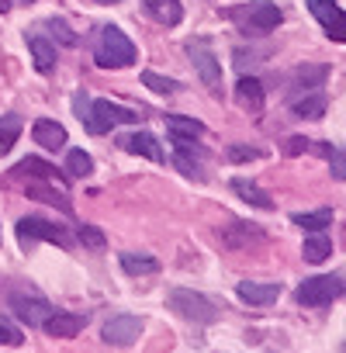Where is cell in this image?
<instances>
[{
    "mask_svg": "<svg viewBox=\"0 0 346 353\" xmlns=\"http://www.w3.org/2000/svg\"><path fill=\"white\" fill-rule=\"evenodd\" d=\"M94 63L101 70H121V66H132L135 63V46L132 39L121 32V28H104L101 32V42L94 49Z\"/></svg>",
    "mask_w": 346,
    "mask_h": 353,
    "instance_id": "obj_1",
    "label": "cell"
},
{
    "mask_svg": "<svg viewBox=\"0 0 346 353\" xmlns=\"http://www.w3.org/2000/svg\"><path fill=\"white\" fill-rule=\"evenodd\" d=\"M166 305H170V312H177L181 319L198 322V325H212V322H218V308H215V301H208L205 294L187 291V288H173V291L166 294Z\"/></svg>",
    "mask_w": 346,
    "mask_h": 353,
    "instance_id": "obj_2",
    "label": "cell"
},
{
    "mask_svg": "<svg viewBox=\"0 0 346 353\" xmlns=\"http://www.w3.org/2000/svg\"><path fill=\"white\" fill-rule=\"evenodd\" d=\"M229 18L239 21L246 32H274L284 21L281 8L270 4V0H250V4H239V8L229 11Z\"/></svg>",
    "mask_w": 346,
    "mask_h": 353,
    "instance_id": "obj_3",
    "label": "cell"
},
{
    "mask_svg": "<svg viewBox=\"0 0 346 353\" xmlns=\"http://www.w3.org/2000/svg\"><path fill=\"white\" fill-rule=\"evenodd\" d=\"M343 294H346V284H343V277H336V274L308 277V281H301V284H298V291H294V298H298L301 305H308V308L332 305V301H336V298H343Z\"/></svg>",
    "mask_w": 346,
    "mask_h": 353,
    "instance_id": "obj_4",
    "label": "cell"
},
{
    "mask_svg": "<svg viewBox=\"0 0 346 353\" xmlns=\"http://www.w3.org/2000/svg\"><path fill=\"white\" fill-rule=\"evenodd\" d=\"M39 239L56 243V246H63V250H73V236H70L63 225L45 222V219H35V215L21 219V222H18V243H21V250H32Z\"/></svg>",
    "mask_w": 346,
    "mask_h": 353,
    "instance_id": "obj_5",
    "label": "cell"
},
{
    "mask_svg": "<svg viewBox=\"0 0 346 353\" xmlns=\"http://www.w3.org/2000/svg\"><path fill=\"white\" fill-rule=\"evenodd\" d=\"M187 56H191L198 77L205 80V87H208L215 97H222V63H218V56L212 52V42H208V39H194V42L187 46Z\"/></svg>",
    "mask_w": 346,
    "mask_h": 353,
    "instance_id": "obj_6",
    "label": "cell"
},
{
    "mask_svg": "<svg viewBox=\"0 0 346 353\" xmlns=\"http://www.w3.org/2000/svg\"><path fill=\"white\" fill-rule=\"evenodd\" d=\"M135 121H139V111L132 108H121L114 101H90V125H87L90 135H104L111 125H135Z\"/></svg>",
    "mask_w": 346,
    "mask_h": 353,
    "instance_id": "obj_7",
    "label": "cell"
},
{
    "mask_svg": "<svg viewBox=\"0 0 346 353\" xmlns=\"http://www.w3.org/2000/svg\"><path fill=\"white\" fill-rule=\"evenodd\" d=\"M139 336H142V319L139 315H128V312L111 315L104 322V329H101V339L108 346H132V343H139Z\"/></svg>",
    "mask_w": 346,
    "mask_h": 353,
    "instance_id": "obj_8",
    "label": "cell"
},
{
    "mask_svg": "<svg viewBox=\"0 0 346 353\" xmlns=\"http://www.w3.org/2000/svg\"><path fill=\"white\" fill-rule=\"evenodd\" d=\"M308 11L325 28V35L332 42H346V11L336 4V0H308Z\"/></svg>",
    "mask_w": 346,
    "mask_h": 353,
    "instance_id": "obj_9",
    "label": "cell"
},
{
    "mask_svg": "<svg viewBox=\"0 0 346 353\" xmlns=\"http://www.w3.org/2000/svg\"><path fill=\"white\" fill-rule=\"evenodd\" d=\"M11 308L18 312V319L21 322H28V325H42L56 308L42 298V294H35V291H11Z\"/></svg>",
    "mask_w": 346,
    "mask_h": 353,
    "instance_id": "obj_10",
    "label": "cell"
},
{
    "mask_svg": "<svg viewBox=\"0 0 346 353\" xmlns=\"http://www.w3.org/2000/svg\"><path fill=\"white\" fill-rule=\"evenodd\" d=\"M83 325H87V315H83V312H52V315L42 322V329H45L52 339H73L77 332H83Z\"/></svg>",
    "mask_w": 346,
    "mask_h": 353,
    "instance_id": "obj_11",
    "label": "cell"
},
{
    "mask_svg": "<svg viewBox=\"0 0 346 353\" xmlns=\"http://www.w3.org/2000/svg\"><path fill=\"white\" fill-rule=\"evenodd\" d=\"M281 284L277 281H243L239 288H236V294L246 301V305H256V308H263V305H274L277 298H281Z\"/></svg>",
    "mask_w": 346,
    "mask_h": 353,
    "instance_id": "obj_12",
    "label": "cell"
},
{
    "mask_svg": "<svg viewBox=\"0 0 346 353\" xmlns=\"http://www.w3.org/2000/svg\"><path fill=\"white\" fill-rule=\"evenodd\" d=\"M32 139H35L42 149L59 152V149L66 145V128H63L59 121H52V118H39V121H35V128H32Z\"/></svg>",
    "mask_w": 346,
    "mask_h": 353,
    "instance_id": "obj_13",
    "label": "cell"
},
{
    "mask_svg": "<svg viewBox=\"0 0 346 353\" xmlns=\"http://www.w3.org/2000/svg\"><path fill=\"white\" fill-rule=\"evenodd\" d=\"M121 145H125L132 156H145V159H152V163H163V159H166V156H163V149H159V142H156V135H149V132L125 135V139H121Z\"/></svg>",
    "mask_w": 346,
    "mask_h": 353,
    "instance_id": "obj_14",
    "label": "cell"
},
{
    "mask_svg": "<svg viewBox=\"0 0 346 353\" xmlns=\"http://www.w3.org/2000/svg\"><path fill=\"white\" fill-rule=\"evenodd\" d=\"M145 14L152 18V21H159V25H181V18H184V8H181V0H145Z\"/></svg>",
    "mask_w": 346,
    "mask_h": 353,
    "instance_id": "obj_15",
    "label": "cell"
},
{
    "mask_svg": "<svg viewBox=\"0 0 346 353\" xmlns=\"http://www.w3.org/2000/svg\"><path fill=\"white\" fill-rule=\"evenodd\" d=\"M28 52H32L39 73H52L56 70V46L45 35H28Z\"/></svg>",
    "mask_w": 346,
    "mask_h": 353,
    "instance_id": "obj_16",
    "label": "cell"
},
{
    "mask_svg": "<svg viewBox=\"0 0 346 353\" xmlns=\"http://www.w3.org/2000/svg\"><path fill=\"white\" fill-rule=\"evenodd\" d=\"M263 83L256 80V77H243L239 83H236V101H239V108H246V111H260L263 108Z\"/></svg>",
    "mask_w": 346,
    "mask_h": 353,
    "instance_id": "obj_17",
    "label": "cell"
},
{
    "mask_svg": "<svg viewBox=\"0 0 346 353\" xmlns=\"http://www.w3.org/2000/svg\"><path fill=\"white\" fill-rule=\"evenodd\" d=\"M325 108H329V97H325L322 90H315V94H305V97L291 101V111H294L298 118H322V114H325Z\"/></svg>",
    "mask_w": 346,
    "mask_h": 353,
    "instance_id": "obj_18",
    "label": "cell"
},
{
    "mask_svg": "<svg viewBox=\"0 0 346 353\" xmlns=\"http://www.w3.org/2000/svg\"><path fill=\"white\" fill-rule=\"evenodd\" d=\"M325 77H329V66H298L291 83H294V90H318L325 83Z\"/></svg>",
    "mask_w": 346,
    "mask_h": 353,
    "instance_id": "obj_19",
    "label": "cell"
},
{
    "mask_svg": "<svg viewBox=\"0 0 346 353\" xmlns=\"http://www.w3.org/2000/svg\"><path fill=\"white\" fill-rule=\"evenodd\" d=\"M121 270L132 274V277H145V274H156L159 270V260L156 256H145V253H121Z\"/></svg>",
    "mask_w": 346,
    "mask_h": 353,
    "instance_id": "obj_20",
    "label": "cell"
},
{
    "mask_svg": "<svg viewBox=\"0 0 346 353\" xmlns=\"http://www.w3.org/2000/svg\"><path fill=\"white\" fill-rule=\"evenodd\" d=\"M232 191L243 198V201H250L253 208H263V212H270L274 208V201H270V194H263L253 181H243V176H239V181H232Z\"/></svg>",
    "mask_w": 346,
    "mask_h": 353,
    "instance_id": "obj_21",
    "label": "cell"
},
{
    "mask_svg": "<svg viewBox=\"0 0 346 353\" xmlns=\"http://www.w3.org/2000/svg\"><path fill=\"white\" fill-rule=\"evenodd\" d=\"M301 256H305L308 263H322V260H329V256H332V243H329V236L312 232V236L305 239V246H301Z\"/></svg>",
    "mask_w": 346,
    "mask_h": 353,
    "instance_id": "obj_22",
    "label": "cell"
},
{
    "mask_svg": "<svg viewBox=\"0 0 346 353\" xmlns=\"http://www.w3.org/2000/svg\"><path fill=\"white\" fill-rule=\"evenodd\" d=\"M166 132L177 135V139H198V135H205V125L194 121V118H184V114H170L166 118Z\"/></svg>",
    "mask_w": 346,
    "mask_h": 353,
    "instance_id": "obj_23",
    "label": "cell"
},
{
    "mask_svg": "<svg viewBox=\"0 0 346 353\" xmlns=\"http://www.w3.org/2000/svg\"><path fill=\"white\" fill-rule=\"evenodd\" d=\"M52 184V181H49ZM45 181L42 184H28L25 191H28V198H39V201H45V205H56V208H63V212H73L70 208V198L63 194V191H56V188H49Z\"/></svg>",
    "mask_w": 346,
    "mask_h": 353,
    "instance_id": "obj_24",
    "label": "cell"
},
{
    "mask_svg": "<svg viewBox=\"0 0 346 353\" xmlns=\"http://www.w3.org/2000/svg\"><path fill=\"white\" fill-rule=\"evenodd\" d=\"M14 173L18 176H35V181H56V166H49L45 159H35V156H28V159H21L18 166H14Z\"/></svg>",
    "mask_w": 346,
    "mask_h": 353,
    "instance_id": "obj_25",
    "label": "cell"
},
{
    "mask_svg": "<svg viewBox=\"0 0 346 353\" xmlns=\"http://www.w3.org/2000/svg\"><path fill=\"white\" fill-rule=\"evenodd\" d=\"M291 222H294V225H301V229L322 232V229H329V225H332V212H329V208H322V212H298V215H291Z\"/></svg>",
    "mask_w": 346,
    "mask_h": 353,
    "instance_id": "obj_26",
    "label": "cell"
},
{
    "mask_svg": "<svg viewBox=\"0 0 346 353\" xmlns=\"http://www.w3.org/2000/svg\"><path fill=\"white\" fill-rule=\"evenodd\" d=\"M18 135H21V118L18 114H4V118H0V156L11 152Z\"/></svg>",
    "mask_w": 346,
    "mask_h": 353,
    "instance_id": "obj_27",
    "label": "cell"
},
{
    "mask_svg": "<svg viewBox=\"0 0 346 353\" xmlns=\"http://www.w3.org/2000/svg\"><path fill=\"white\" fill-rule=\"evenodd\" d=\"M87 173H94V159L83 152V149H70V156H66V176H87Z\"/></svg>",
    "mask_w": 346,
    "mask_h": 353,
    "instance_id": "obj_28",
    "label": "cell"
},
{
    "mask_svg": "<svg viewBox=\"0 0 346 353\" xmlns=\"http://www.w3.org/2000/svg\"><path fill=\"white\" fill-rule=\"evenodd\" d=\"M142 87H149V90H156V94H163V97H170V94H177V90H181V83H177V80L159 77V73H152V70H145V73H142Z\"/></svg>",
    "mask_w": 346,
    "mask_h": 353,
    "instance_id": "obj_29",
    "label": "cell"
},
{
    "mask_svg": "<svg viewBox=\"0 0 346 353\" xmlns=\"http://www.w3.org/2000/svg\"><path fill=\"white\" fill-rule=\"evenodd\" d=\"M25 343V336H21V329L4 315V312H0V346H21Z\"/></svg>",
    "mask_w": 346,
    "mask_h": 353,
    "instance_id": "obj_30",
    "label": "cell"
},
{
    "mask_svg": "<svg viewBox=\"0 0 346 353\" xmlns=\"http://www.w3.org/2000/svg\"><path fill=\"white\" fill-rule=\"evenodd\" d=\"M45 28H52V32H56V39H59L63 46H77V32H73L63 18H49V21H45Z\"/></svg>",
    "mask_w": 346,
    "mask_h": 353,
    "instance_id": "obj_31",
    "label": "cell"
},
{
    "mask_svg": "<svg viewBox=\"0 0 346 353\" xmlns=\"http://www.w3.org/2000/svg\"><path fill=\"white\" fill-rule=\"evenodd\" d=\"M325 159H329V170L336 181H346V149H332Z\"/></svg>",
    "mask_w": 346,
    "mask_h": 353,
    "instance_id": "obj_32",
    "label": "cell"
},
{
    "mask_svg": "<svg viewBox=\"0 0 346 353\" xmlns=\"http://www.w3.org/2000/svg\"><path fill=\"white\" fill-rule=\"evenodd\" d=\"M80 243L90 246V250H104V232L94 229V225H80Z\"/></svg>",
    "mask_w": 346,
    "mask_h": 353,
    "instance_id": "obj_33",
    "label": "cell"
},
{
    "mask_svg": "<svg viewBox=\"0 0 346 353\" xmlns=\"http://www.w3.org/2000/svg\"><path fill=\"white\" fill-rule=\"evenodd\" d=\"M173 163H177V166H181V173H184V176H191V181H205L201 166H198V163H191V159H187V152H177V159H173Z\"/></svg>",
    "mask_w": 346,
    "mask_h": 353,
    "instance_id": "obj_34",
    "label": "cell"
},
{
    "mask_svg": "<svg viewBox=\"0 0 346 353\" xmlns=\"http://www.w3.org/2000/svg\"><path fill=\"white\" fill-rule=\"evenodd\" d=\"M260 156H263V149H250V145H232L229 149L232 163H246V159H260Z\"/></svg>",
    "mask_w": 346,
    "mask_h": 353,
    "instance_id": "obj_35",
    "label": "cell"
},
{
    "mask_svg": "<svg viewBox=\"0 0 346 353\" xmlns=\"http://www.w3.org/2000/svg\"><path fill=\"white\" fill-rule=\"evenodd\" d=\"M308 145H312L308 139H301V135H294V139H287V145H284V152H287V156H301V152H305Z\"/></svg>",
    "mask_w": 346,
    "mask_h": 353,
    "instance_id": "obj_36",
    "label": "cell"
},
{
    "mask_svg": "<svg viewBox=\"0 0 346 353\" xmlns=\"http://www.w3.org/2000/svg\"><path fill=\"white\" fill-rule=\"evenodd\" d=\"M4 11H11V0H0V14H4Z\"/></svg>",
    "mask_w": 346,
    "mask_h": 353,
    "instance_id": "obj_37",
    "label": "cell"
},
{
    "mask_svg": "<svg viewBox=\"0 0 346 353\" xmlns=\"http://www.w3.org/2000/svg\"><path fill=\"white\" fill-rule=\"evenodd\" d=\"M94 4H118V0H94Z\"/></svg>",
    "mask_w": 346,
    "mask_h": 353,
    "instance_id": "obj_38",
    "label": "cell"
}]
</instances>
